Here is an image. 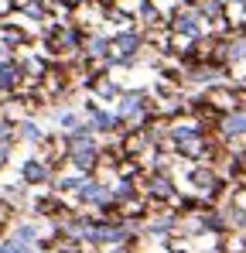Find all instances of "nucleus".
I'll use <instances>...</instances> for the list:
<instances>
[{
    "label": "nucleus",
    "instance_id": "nucleus-10",
    "mask_svg": "<svg viewBox=\"0 0 246 253\" xmlns=\"http://www.w3.org/2000/svg\"><path fill=\"white\" fill-rule=\"evenodd\" d=\"M92 124L99 126V130H106V126L113 124V120H110V117H106V113H96V117H92Z\"/></svg>",
    "mask_w": 246,
    "mask_h": 253
},
{
    "label": "nucleus",
    "instance_id": "nucleus-7",
    "mask_svg": "<svg viewBox=\"0 0 246 253\" xmlns=\"http://www.w3.org/2000/svg\"><path fill=\"white\" fill-rule=\"evenodd\" d=\"M14 76H17V72H14L10 65H0V85H10V83H14Z\"/></svg>",
    "mask_w": 246,
    "mask_h": 253
},
{
    "label": "nucleus",
    "instance_id": "nucleus-8",
    "mask_svg": "<svg viewBox=\"0 0 246 253\" xmlns=\"http://www.w3.org/2000/svg\"><path fill=\"white\" fill-rule=\"evenodd\" d=\"M0 253H35V250H31L28 243H7V247H3Z\"/></svg>",
    "mask_w": 246,
    "mask_h": 253
},
{
    "label": "nucleus",
    "instance_id": "nucleus-3",
    "mask_svg": "<svg viewBox=\"0 0 246 253\" xmlns=\"http://www.w3.org/2000/svg\"><path fill=\"white\" fill-rule=\"evenodd\" d=\"M82 199H89V202H106V192H103L99 185H82Z\"/></svg>",
    "mask_w": 246,
    "mask_h": 253
},
{
    "label": "nucleus",
    "instance_id": "nucleus-6",
    "mask_svg": "<svg viewBox=\"0 0 246 253\" xmlns=\"http://www.w3.org/2000/svg\"><path fill=\"white\" fill-rule=\"evenodd\" d=\"M117 48H120V55H130V51L137 48V38H133V35H123L120 42H117Z\"/></svg>",
    "mask_w": 246,
    "mask_h": 253
},
{
    "label": "nucleus",
    "instance_id": "nucleus-4",
    "mask_svg": "<svg viewBox=\"0 0 246 253\" xmlns=\"http://www.w3.org/2000/svg\"><path fill=\"white\" fill-rule=\"evenodd\" d=\"M120 110H123V113H137V110H140V96H123Z\"/></svg>",
    "mask_w": 246,
    "mask_h": 253
},
{
    "label": "nucleus",
    "instance_id": "nucleus-5",
    "mask_svg": "<svg viewBox=\"0 0 246 253\" xmlns=\"http://www.w3.org/2000/svg\"><path fill=\"white\" fill-rule=\"evenodd\" d=\"M174 28H178V31H185V35H192V31H195V17H188V14H181V17L174 21Z\"/></svg>",
    "mask_w": 246,
    "mask_h": 253
},
{
    "label": "nucleus",
    "instance_id": "nucleus-2",
    "mask_svg": "<svg viewBox=\"0 0 246 253\" xmlns=\"http://www.w3.org/2000/svg\"><path fill=\"white\" fill-rule=\"evenodd\" d=\"M226 133H246V113H233L226 120Z\"/></svg>",
    "mask_w": 246,
    "mask_h": 253
},
{
    "label": "nucleus",
    "instance_id": "nucleus-9",
    "mask_svg": "<svg viewBox=\"0 0 246 253\" xmlns=\"http://www.w3.org/2000/svg\"><path fill=\"white\" fill-rule=\"evenodd\" d=\"M28 178H31V181H41V178H44V168H41V165H28Z\"/></svg>",
    "mask_w": 246,
    "mask_h": 253
},
{
    "label": "nucleus",
    "instance_id": "nucleus-11",
    "mask_svg": "<svg viewBox=\"0 0 246 253\" xmlns=\"http://www.w3.org/2000/svg\"><path fill=\"white\" fill-rule=\"evenodd\" d=\"M0 137H3V126H0Z\"/></svg>",
    "mask_w": 246,
    "mask_h": 253
},
{
    "label": "nucleus",
    "instance_id": "nucleus-1",
    "mask_svg": "<svg viewBox=\"0 0 246 253\" xmlns=\"http://www.w3.org/2000/svg\"><path fill=\"white\" fill-rule=\"evenodd\" d=\"M69 151H72V158H76V165H79V168L92 165V140H89L85 133H76V137L69 140Z\"/></svg>",
    "mask_w": 246,
    "mask_h": 253
}]
</instances>
